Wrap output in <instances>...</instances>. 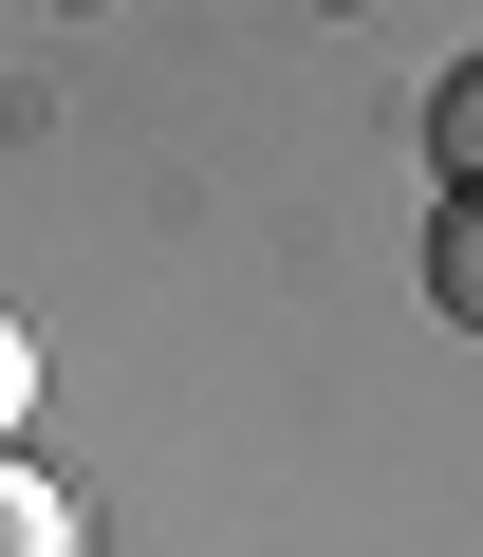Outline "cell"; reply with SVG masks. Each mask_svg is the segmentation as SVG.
<instances>
[{
	"label": "cell",
	"mask_w": 483,
	"mask_h": 557,
	"mask_svg": "<svg viewBox=\"0 0 483 557\" xmlns=\"http://www.w3.org/2000/svg\"><path fill=\"white\" fill-rule=\"evenodd\" d=\"M428 317H446V335H483V186H446V205H428Z\"/></svg>",
	"instance_id": "obj_1"
},
{
	"label": "cell",
	"mask_w": 483,
	"mask_h": 557,
	"mask_svg": "<svg viewBox=\"0 0 483 557\" xmlns=\"http://www.w3.org/2000/svg\"><path fill=\"white\" fill-rule=\"evenodd\" d=\"M0 557H75V502H57L20 446H0Z\"/></svg>",
	"instance_id": "obj_3"
},
{
	"label": "cell",
	"mask_w": 483,
	"mask_h": 557,
	"mask_svg": "<svg viewBox=\"0 0 483 557\" xmlns=\"http://www.w3.org/2000/svg\"><path fill=\"white\" fill-rule=\"evenodd\" d=\"M20 409H38V335L0 317V446H20Z\"/></svg>",
	"instance_id": "obj_4"
},
{
	"label": "cell",
	"mask_w": 483,
	"mask_h": 557,
	"mask_svg": "<svg viewBox=\"0 0 483 557\" xmlns=\"http://www.w3.org/2000/svg\"><path fill=\"white\" fill-rule=\"evenodd\" d=\"M409 131H428V168H446V186H483V57H446Z\"/></svg>",
	"instance_id": "obj_2"
}]
</instances>
